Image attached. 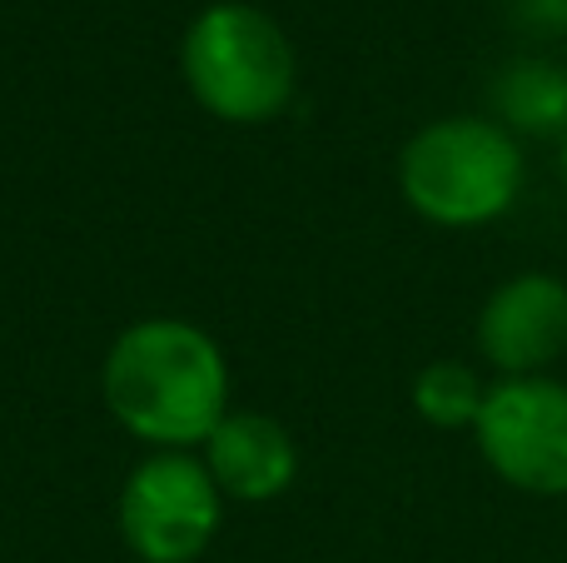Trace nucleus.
<instances>
[{
  "mask_svg": "<svg viewBox=\"0 0 567 563\" xmlns=\"http://www.w3.org/2000/svg\"><path fill=\"white\" fill-rule=\"evenodd\" d=\"M115 424L145 449H199L229 414V359L199 325L175 315L135 319L100 365Z\"/></svg>",
  "mask_w": 567,
  "mask_h": 563,
  "instance_id": "f257e3e1",
  "label": "nucleus"
},
{
  "mask_svg": "<svg viewBox=\"0 0 567 563\" xmlns=\"http://www.w3.org/2000/svg\"><path fill=\"white\" fill-rule=\"evenodd\" d=\"M528 160L493 115H443L399 150V190L419 219L439 229H478L503 219L523 195Z\"/></svg>",
  "mask_w": 567,
  "mask_h": 563,
  "instance_id": "f03ea898",
  "label": "nucleus"
},
{
  "mask_svg": "<svg viewBox=\"0 0 567 563\" xmlns=\"http://www.w3.org/2000/svg\"><path fill=\"white\" fill-rule=\"evenodd\" d=\"M179 75L199 110L225 125H269L289 110L299 60L269 10L249 0H215L179 40Z\"/></svg>",
  "mask_w": 567,
  "mask_h": 563,
  "instance_id": "7ed1b4c3",
  "label": "nucleus"
},
{
  "mask_svg": "<svg viewBox=\"0 0 567 563\" xmlns=\"http://www.w3.org/2000/svg\"><path fill=\"white\" fill-rule=\"evenodd\" d=\"M225 494L199 449H150L120 484L115 524L140 563H195L215 544Z\"/></svg>",
  "mask_w": 567,
  "mask_h": 563,
  "instance_id": "20e7f679",
  "label": "nucleus"
},
{
  "mask_svg": "<svg viewBox=\"0 0 567 563\" xmlns=\"http://www.w3.org/2000/svg\"><path fill=\"white\" fill-rule=\"evenodd\" d=\"M483 464L533 499L567 494V385L553 375L493 379L473 424Z\"/></svg>",
  "mask_w": 567,
  "mask_h": 563,
  "instance_id": "39448f33",
  "label": "nucleus"
},
{
  "mask_svg": "<svg viewBox=\"0 0 567 563\" xmlns=\"http://www.w3.org/2000/svg\"><path fill=\"white\" fill-rule=\"evenodd\" d=\"M473 345L498 369V379L548 375L567 355V279L548 269H523L503 279L483 299Z\"/></svg>",
  "mask_w": 567,
  "mask_h": 563,
  "instance_id": "423d86ee",
  "label": "nucleus"
},
{
  "mask_svg": "<svg viewBox=\"0 0 567 563\" xmlns=\"http://www.w3.org/2000/svg\"><path fill=\"white\" fill-rule=\"evenodd\" d=\"M199 459L219 484V494L235 504H269L299 474L293 434L259 409H229L215 424V434L199 444Z\"/></svg>",
  "mask_w": 567,
  "mask_h": 563,
  "instance_id": "0eeeda50",
  "label": "nucleus"
},
{
  "mask_svg": "<svg viewBox=\"0 0 567 563\" xmlns=\"http://www.w3.org/2000/svg\"><path fill=\"white\" fill-rule=\"evenodd\" d=\"M493 120L513 135H567V70L518 55L493 80Z\"/></svg>",
  "mask_w": 567,
  "mask_h": 563,
  "instance_id": "6e6552de",
  "label": "nucleus"
},
{
  "mask_svg": "<svg viewBox=\"0 0 567 563\" xmlns=\"http://www.w3.org/2000/svg\"><path fill=\"white\" fill-rule=\"evenodd\" d=\"M483 395H488V385L468 365H458V359H433L413 379V409L433 429H473Z\"/></svg>",
  "mask_w": 567,
  "mask_h": 563,
  "instance_id": "1a4fd4ad",
  "label": "nucleus"
},
{
  "mask_svg": "<svg viewBox=\"0 0 567 563\" xmlns=\"http://www.w3.org/2000/svg\"><path fill=\"white\" fill-rule=\"evenodd\" d=\"M563 180H567V135H563Z\"/></svg>",
  "mask_w": 567,
  "mask_h": 563,
  "instance_id": "9d476101",
  "label": "nucleus"
}]
</instances>
